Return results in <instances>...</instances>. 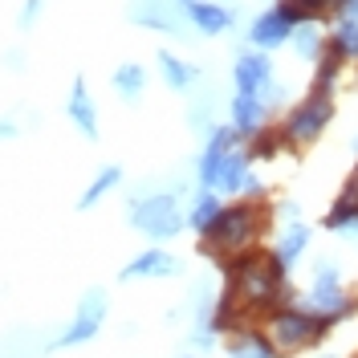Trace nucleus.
I'll return each instance as SVG.
<instances>
[{
    "label": "nucleus",
    "mask_w": 358,
    "mask_h": 358,
    "mask_svg": "<svg viewBox=\"0 0 358 358\" xmlns=\"http://www.w3.org/2000/svg\"><path fill=\"white\" fill-rule=\"evenodd\" d=\"M118 183H122V167H102V171H98V176L90 179V187L86 192H82V200H78V208H82V212H90V208H98V203L106 200V196H110L114 187H118Z\"/></svg>",
    "instance_id": "4be33fe9"
},
{
    "label": "nucleus",
    "mask_w": 358,
    "mask_h": 358,
    "mask_svg": "<svg viewBox=\"0 0 358 358\" xmlns=\"http://www.w3.org/2000/svg\"><path fill=\"white\" fill-rule=\"evenodd\" d=\"M66 114H69V122L86 134L90 143L98 138V102H94V94H90L86 78H73V86H69V102H66Z\"/></svg>",
    "instance_id": "f8f14e48"
},
{
    "label": "nucleus",
    "mask_w": 358,
    "mask_h": 358,
    "mask_svg": "<svg viewBox=\"0 0 358 358\" xmlns=\"http://www.w3.org/2000/svg\"><path fill=\"white\" fill-rule=\"evenodd\" d=\"M114 90H118V98L138 102L143 90H147V66L143 62H122V66L114 69Z\"/></svg>",
    "instance_id": "aec40b11"
},
{
    "label": "nucleus",
    "mask_w": 358,
    "mask_h": 358,
    "mask_svg": "<svg viewBox=\"0 0 358 358\" xmlns=\"http://www.w3.org/2000/svg\"><path fill=\"white\" fill-rule=\"evenodd\" d=\"M306 310L317 313V317H326L330 326H334V322H346V317L358 310V301L342 289L338 265L330 257H322V261L313 265V285H310V293H306Z\"/></svg>",
    "instance_id": "39448f33"
},
{
    "label": "nucleus",
    "mask_w": 358,
    "mask_h": 358,
    "mask_svg": "<svg viewBox=\"0 0 358 358\" xmlns=\"http://www.w3.org/2000/svg\"><path fill=\"white\" fill-rule=\"evenodd\" d=\"M127 17L143 29H155V33H167V37H187L192 24L183 17L179 0H131Z\"/></svg>",
    "instance_id": "423d86ee"
},
{
    "label": "nucleus",
    "mask_w": 358,
    "mask_h": 358,
    "mask_svg": "<svg viewBox=\"0 0 358 358\" xmlns=\"http://www.w3.org/2000/svg\"><path fill=\"white\" fill-rule=\"evenodd\" d=\"M289 45H293V53H297L301 62H317V57L326 53V33H322L317 21H301L297 29H293Z\"/></svg>",
    "instance_id": "f3484780"
},
{
    "label": "nucleus",
    "mask_w": 358,
    "mask_h": 358,
    "mask_svg": "<svg viewBox=\"0 0 358 358\" xmlns=\"http://www.w3.org/2000/svg\"><path fill=\"white\" fill-rule=\"evenodd\" d=\"M127 220L143 232V236H151V241H171L183 232V224H187V212H183V203H179V192H151V196H138L134 192L131 208H127Z\"/></svg>",
    "instance_id": "20e7f679"
},
{
    "label": "nucleus",
    "mask_w": 358,
    "mask_h": 358,
    "mask_svg": "<svg viewBox=\"0 0 358 358\" xmlns=\"http://www.w3.org/2000/svg\"><path fill=\"white\" fill-rule=\"evenodd\" d=\"M232 82H236V94H261V90L273 82V62H268V53H261V49L236 53V62H232Z\"/></svg>",
    "instance_id": "9d476101"
},
{
    "label": "nucleus",
    "mask_w": 358,
    "mask_h": 358,
    "mask_svg": "<svg viewBox=\"0 0 358 358\" xmlns=\"http://www.w3.org/2000/svg\"><path fill=\"white\" fill-rule=\"evenodd\" d=\"M155 62H159V73H163V82H167L171 90H192V86H196V82L203 78V69H200V66L183 62V57H179V53H171V49H159Z\"/></svg>",
    "instance_id": "4468645a"
},
{
    "label": "nucleus",
    "mask_w": 358,
    "mask_h": 358,
    "mask_svg": "<svg viewBox=\"0 0 358 358\" xmlns=\"http://www.w3.org/2000/svg\"><path fill=\"white\" fill-rule=\"evenodd\" d=\"M273 220V208L265 200H241L232 208H220V216L200 232V257L216 261V265H228L232 257L241 252H252L261 232Z\"/></svg>",
    "instance_id": "f257e3e1"
},
{
    "label": "nucleus",
    "mask_w": 358,
    "mask_h": 358,
    "mask_svg": "<svg viewBox=\"0 0 358 358\" xmlns=\"http://www.w3.org/2000/svg\"><path fill=\"white\" fill-rule=\"evenodd\" d=\"M313 90H334L338 86V78H342V66H346V57H338L334 49L326 45V53L313 62Z\"/></svg>",
    "instance_id": "b1692460"
},
{
    "label": "nucleus",
    "mask_w": 358,
    "mask_h": 358,
    "mask_svg": "<svg viewBox=\"0 0 358 358\" xmlns=\"http://www.w3.org/2000/svg\"><path fill=\"white\" fill-rule=\"evenodd\" d=\"M224 350H228V358H277V350L268 346L265 330H257V326L228 334V346Z\"/></svg>",
    "instance_id": "2eb2a0df"
},
{
    "label": "nucleus",
    "mask_w": 358,
    "mask_h": 358,
    "mask_svg": "<svg viewBox=\"0 0 358 358\" xmlns=\"http://www.w3.org/2000/svg\"><path fill=\"white\" fill-rule=\"evenodd\" d=\"M102 322H106V293L90 289L86 297H82L78 313H73V322L66 326V334L57 338L53 346H57V350H66V346H82V342H90V338L102 330Z\"/></svg>",
    "instance_id": "0eeeda50"
},
{
    "label": "nucleus",
    "mask_w": 358,
    "mask_h": 358,
    "mask_svg": "<svg viewBox=\"0 0 358 358\" xmlns=\"http://www.w3.org/2000/svg\"><path fill=\"white\" fill-rule=\"evenodd\" d=\"M268 122V110L261 102V94H232L228 102V127L241 134V138H252Z\"/></svg>",
    "instance_id": "9b49d317"
},
{
    "label": "nucleus",
    "mask_w": 358,
    "mask_h": 358,
    "mask_svg": "<svg viewBox=\"0 0 358 358\" xmlns=\"http://www.w3.org/2000/svg\"><path fill=\"white\" fill-rule=\"evenodd\" d=\"M176 273H179V261L171 252L147 248V252H138L131 265L122 268V281H134V277H176Z\"/></svg>",
    "instance_id": "ddd939ff"
},
{
    "label": "nucleus",
    "mask_w": 358,
    "mask_h": 358,
    "mask_svg": "<svg viewBox=\"0 0 358 358\" xmlns=\"http://www.w3.org/2000/svg\"><path fill=\"white\" fill-rule=\"evenodd\" d=\"M41 8H45V0H24L21 4V17H17V24H21L24 33L37 24V17H41Z\"/></svg>",
    "instance_id": "a878e982"
},
{
    "label": "nucleus",
    "mask_w": 358,
    "mask_h": 358,
    "mask_svg": "<svg viewBox=\"0 0 358 358\" xmlns=\"http://www.w3.org/2000/svg\"><path fill=\"white\" fill-rule=\"evenodd\" d=\"M220 208H224V203H220V192L200 187V192H196V200H192V208H187V228H192V232H203L208 224L220 216Z\"/></svg>",
    "instance_id": "412c9836"
},
{
    "label": "nucleus",
    "mask_w": 358,
    "mask_h": 358,
    "mask_svg": "<svg viewBox=\"0 0 358 358\" xmlns=\"http://www.w3.org/2000/svg\"><path fill=\"white\" fill-rule=\"evenodd\" d=\"M330 122H334V90L310 86V94L289 106L285 122H281V138H285V147H293V151H306V147H313L326 134Z\"/></svg>",
    "instance_id": "7ed1b4c3"
},
{
    "label": "nucleus",
    "mask_w": 358,
    "mask_h": 358,
    "mask_svg": "<svg viewBox=\"0 0 358 358\" xmlns=\"http://www.w3.org/2000/svg\"><path fill=\"white\" fill-rule=\"evenodd\" d=\"M306 248H310V228H306V224H289V228H281V236H277V245H273V257L289 268V265H297V257H301Z\"/></svg>",
    "instance_id": "a211bd4d"
},
{
    "label": "nucleus",
    "mask_w": 358,
    "mask_h": 358,
    "mask_svg": "<svg viewBox=\"0 0 358 358\" xmlns=\"http://www.w3.org/2000/svg\"><path fill=\"white\" fill-rule=\"evenodd\" d=\"M334 21H358V0H342L338 4V17Z\"/></svg>",
    "instance_id": "bb28decb"
},
{
    "label": "nucleus",
    "mask_w": 358,
    "mask_h": 358,
    "mask_svg": "<svg viewBox=\"0 0 358 358\" xmlns=\"http://www.w3.org/2000/svg\"><path fill=\"white\" fill-rule=\"evenodd\" d=\"M326 45L334 49L338 57L358 62V21H334V29L326 33Z\"/></svg>",
    "instance_id": "5701e85b"
},
{
    "label": "nucleus",
    "mask_w": 358,
    "mask_h": 358,
    "mask_svg": "<svg viewBox=\"0 0 358 358\" xmlns=\"http://www.w3.org/2000/svg\"><path fill=\"white\" fill-rule=\"evenodd\" d=\"M179 8H183L187 24L196 33H203V37H220V33H228L236 24V13L224 0H179Z\"/></svg>",
    "instance_id": "1a4fd4ad"
},
{
    "label": "nucleus",
    "mask_w": 358,
    "mask_h": 358,
    "mask_svg": "<svg viewBox=\"0 0 358 358\" xmlns=\"http://www.w3.org/2000/svg\"><path fill=\"white\" fill-rule=\"evenodd\" d=\"M183 358H196V355H183Z\"/></svg>",
    "instance_id": "c756f323"
},
{
    "label": "nucleus",
    "mask_w": 358,
    "mask_h": 358,
    "mask_svg": "<svg viewBox=\"0 0 358 358\" xmlns=\"http://www.w3.org/2000/svg\"><path fill=\"white\" fill-rule=\"evenodd\" d=\"M355 155H358V134H355Z\"/></svg>",
    "instance_id": "c85d7f7f"
},
{
    "label": "nucleus",
    "mask_w": 358,
    "mask_h": 358,
    "mask_svg": "<svg viewBox=\"0 0 358 358\" xmlns=\"http://www.w3.org/2000/svg\"><path fill=\"white\" fill-rule=\"evenodd\" d=\"M358 216V167L346 176V183H342V192H338V200H334V208L326 212V228L330 232H338L346 220H355Z\"/></svg>",
    "instance_id": "dca6fc26"
},
{
    "label": "nucleus",
    "mask_w": 358,
    "mask_h": 358,
    "mask_svg": "<svg viewBox=\"0 0 358 358\" xmlns=\"http://www.w3.org/2000/svg\"><path fill=\"white\" fill-rule=\"evenodd\" d=\"M13 134H17V122H13V118H0V143L13 138Z\"/></svg>",
    "instance_id": "cd10ccee"
},
{
    "label": "nucleus",
    "mask_w": 358,
    "mask_h": 358,
    "mask_svg": "<svg viewBox=\"0 0 358 358\" xmlns=\"http://www.w3.org/2000/svg\"><path fill=\"white\" fill-rule=\"evenodd\" d=\"M293 29H297V21H293L281 4H273V8H265L257 21L248 24V41H252V49H261V53H273V49L289 45Z\"/></svg>",
    "instance_id": "6e6552de"
},
{
    "label": "nucleus",
    "mask_w": 358,
    "mask_h": 358,
    "mask_svg": "<svg viewBox=\"0 0 358 358\" xmlns=\"http://www.w3.org/2000/svg\"><path fill=\"white\" fill-rule=\"evenodd\" d=\"M326 334H330V322L310 313L306 306H281V310H273L265 317V338L277 350V358L301 355V350L317 346Z\"/></svg>",
    "instance_id": "f03ea898"
},
{
    "label": "nucleus",
    "mask_w": 358,
    "mask_h": 358,
    "mask_svg": "<svg viewBox=\"0 0 358 358\" xmlns=\"http://www.w3.org/2000/svg\"><path fill=\"white\" fill-rule=\"evenodd\" d=\"M285 147V138H281V127L273 131V127H261V131L252 134V138H245V151L248 159H273L277 151Z\"/></svg>",
    "instance_id": "393cba45"
},
{
    "label": "nucleus",
    "mask_w": 358,
    "mask_h": 358,
    "mask_svg": "<svg viewBox=\"0 0 358 358\" xmlns=\"http://www.w3.org/2000/svg\"><path fill=\"white\" fill-rule=\"evenodd\" d=\"M277 4H281L297 24L301 21H317L322 24V21H334L338 17V4H342V0H277Z\"/></svg>",
    "instance_id": "6ab92c4d"
}]
</instances>
